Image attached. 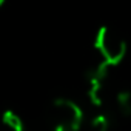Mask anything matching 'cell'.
<instances>
[{
	"instance_id": "obj_4",
	"label": "cell",
	"mask_w": 131,
	"mask_h": 131,
	"mask_svg": "<svg viewBox=\"0 0 131 131\" xmlns=\"http://www.w3.org/2000/svg\"><path fill=\"white\" fill-rule=\"evenodd\" d=\"M0 131H23L22 119L13 111L2 113L0 114Z\"/></svg>"
},
{
	"instance_id": "obj_3",
	"label": "cell",
	"mask_w": 131,
	"mask_h": 131,
	"mask_svg": "<svg viewBox=\"0 0 131 131\" xmlns=\"http://www.w3.org/2000/svg\"><path fill=\"white\" fill-rule=\"evenodd\" d=\"M108 65L103 60H97L94 65L88 68L85 77H86V94L90 102L94 106H102L105 102V91H106V79L110 73Z\"/></svg>"
},
{
	"instance_id": "obj_2",
	"label": "cell",
	"mask_w": 131,
	"mask_h": 131,
	"mask_svg": "<svg viewBox=\"0 0 131 131\" xmlns=\"http://www.w3.org/2000/svg\"><path fill=\"white\" fill-rule=\"evenodd\" d=\"M94 48L99 52V59L111 68L119 65L126 54L125 39L111 26H102L97 31L94 39Z\"/></svg>"
},
{
	"instance_id": "obj_1",
	"label": "cell",
	"mask_w": 131,
	"mask_h": 131,
	"mask_svg": "<svg viewBox=\"0 0 131 131\" xmlns=\"http://www.w3.org/2000/svg\"><path fill=\"white\" fill-rule=\"evenodd\" d=\"M48 122L51 131H79L83 123V111L74 100L57 97L51 102Z\"/></svg>"
},
{
	"instance_id": "obj_5",
	"label": "cell",
	"mask_w": 131,
	"mask_h": 131,
	"mask_svg": "<svg viewBox=\"0 0 131 131\" xmlns=\"http://www.w3.org/2000/svg\"><path fill=\"white\" fill-rule=\"evenodd\" d=\"M116 102H117L119 110L125 116L131 117V90H122L120 93H117Z\"/></svg>"
}]
</instances>
